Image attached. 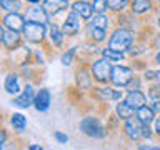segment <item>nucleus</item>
<instances>
[{"instance_id":"obj_2","label":"nucleus","mask_w":160,"mask_h":150,"mask_svg":"<svg viewBox=\"0 0 160 150\" xmlns=\"http://www.w3.org/2000/svg\"><path fill=\"white\" fill-rule=\"evenodd\" d=\"M78 130L80 133H83L87 138L92 140H103L108 137L107 127L102 123V120L97 115H85L78 123Z\"/></svg>"},{"instance_id":"obj_44","label":"nucleus","mask_w":160,"mask_h":150,"mask_svg":"<svg viewBox=\"0 0 160 150\" xmlns=\"http://www.w3.org/2000/svg\"><path fill=\"white\" fill-rule=\"evenodd\" d=\"M28 150H43L42 145H37V143H32V145H28Z\"/></svg>"},{"instance_id":"obj_47","label":"nucleus","mask_w":160,"mask_h":150,"mask_svg":"<svg viewBox=\"0 0 160 150\" xmlns=\"http://www.w3.org/2000/svg\"><path fill=\"white\" fill-rule=\"evenodd\" d=\"M68 2H73V0H68Z\"/></svg>"},{"instance_id":"obj_1","label":"nucleus","mask_w":160,"mask_h":150,"mask_svg":"<svg viewBox=\"0 0 160 150\" xmlns=\"http://www.w3.org/2000/svg\"><path fill=\"white\" fill-rule=\"evenodd\" d=\"M135 40H137V32L135 30H128L123 27H113L110 30L107 47L127 53V50L133 45Z\"/></svg>"},{"instance_id":"obj_38","label":"nucleus","mask_w":160,"mask_h":150,"mask_svg":"<svg viewBox=\"0 0 160 150\" xmlns=\"http://www.w3.org/2000/svg\"><path fill=\"white\" fill-rule=\"evenodd\" d=\"M7 138H8V130L2 127V130H0V148L7 147Z\"/></svg>"},{"instance_id":"obj_4","label":"nucleus","mask_w":160,"mask_h":150,"mask_svg":"<svg viewBox=\"0 0 160 150\" xmlns=\"http://www.w3.org/2000/svg\"><path fill=\"white\" fill-rule=\"evenodd\" d=\"M112 68H113V62L105 57H97L90 60V70H92L93 80L98 85H107L110 83V77H112Z\"/></svg>"},{"instance_id":"obj_25","label":"nucleus","mask_w":160,"mask_h":150,"mask_svg":"<svg viewBox=\"0 0 160 150\" xmlns=\"http://www.w3.org/2000/svg\"><path fill=\"white\" fill-rule=\"evenodd\" d=\"M148 50H152L150 43L142 42V40H135L133 45L127 50V55H128L130 58H138V57H143V55L147 53Z\"/></svg>"},{"instance_id":"obj_23","label":"nucleus","mask_w":160,"mask_h":150,"mask_svg":"<svg viewBox=\"0 0 160 150\" xmlns=\"http://www.w3.org/2000/svg\"><path fill=\"white\" fill-rule=\"evenodd\" d=\"M135 117H137L142 125H153L155 118H157V113L153 112V108L150 107L148 103L142 105L140 108H137V112H135Z\"/></svg>"},{"instance_id":"obj_6","label":"nucleus","mask_w":160,"mask_h":150,"mask_svg":"<svg viewBox=\"0 0 160 150\" xmlns=\"http://www.w3.org/2000/svg\"><path fill=\"white\" fill-rule=\"evenodd\" d=\"M95 85L92 70H90V60H80V63L75 68V87L82 90L83 93H88Z\"/></svg>"},{"instance_id":"obj_33","label":"nucleus","mask_w":160,"mask_h":150,"mask_svg":"<svg viewBox=\"0 0 160 150\" xmlns=\"http://www.w3.org/2000/svg\"><path fill=\"white\" fill-rule=\"evenodd\" d=\"M95 13H110V7H108V0H92Z\"/></svg>"},{"instance_id":"obj_43","label":"nucleus","mask_w":160,"mask_h":150,"mask_svg":"<svg viewBox=\"0 0 160 150\" xmlns=\"http://www.w3.org/2000/svg\"><path fill=\"white\" fill-rule=\"evenodd\" d=\"M152 60H153V63H157L158 67H160V50H155V53H153Z\"/></svg>"},{"instance_id":"obj_12","label":"nucleus","mask_w":160,"mask_h":150,"mask_svg":"<svg viewBox=\"0 0 160 150\" xmlns=\"http://www.w3.org/2000/svg\"><path fill=\"white\" fill-rule=\"evenodd\" d=\"M35 95H37V92H35V88H33V83L25 82L22 92H20L18 95H13L12 105H13V107H17V108H28V107H33Z\"/></svg>"},{"instance_id":"obj_18","label":"nucleus","mask_w":160,"mask_h":150,"mask_svg":"<svg viewBox=\"0 0 160 150\" xmlns=\"http://www.w3.org/2000/svg\"><path fill=\"white\" fill-rule=\"evenodd\" d=\"M67 38L68 37L65 35V32L62 30V27H60L58 23H50L48 25V38H47V42L52 45L55 50H62Z\"/></svg>"},{"instance_id":"obj_11","label":"nucleus","mask_w":160,"mask_h":150,"mask_svg":"<svg viewBox=\"0 0 160 150\" xmlns=\"http://www.w3.org/2000/svg\"><path fill=\"white\" fill-rule=\"evenodd\" d=\"M112 17H113V27H123L128 30H135V32H138L142 28V25L145 23L142 18L133 15L130 10H125L122 13H115Z\"/></svg>"},{"instance_id":"obj_42","label":"nucleus","mask_w":160,"mask_h":150,"mask_svg":"<svg viewBox=\"0 0 160 150\" xmlns=\"http://www.w3.org/2000/svg\"><path fill=\"white\" fill-rule=\"evenodd\" d=\"M153 132H155V138L160 140V113L157 115V118L153 122Z\"/></svg>"},{"instance_id":"obj_16","label":"nucleus","mask_w":160,"mask_h":150,"mask_svg":"<svg viewBox=\"0 0 160 150\" xmlns=\"http://www.w3.org/2000/svg\"><path fill=\"white\" fill-rule=\"evenodd\" d=\"M85 38L90 40V42L97 43V45H103L108 42V35H110V30H105V28H100V27H95L92 23H85Z\"/></svg>"},{"instance_id":"obj_37","label":"nucleus","mask_w":160,"mask_h":150,"mask_svg":"<svg viewBox=\"0 0 160 150\" xmlns=\"http://www.w3.org/2000/svg\"><path fill=\"white\" fill-rule=\"evenodd\" d=\"M53 138L57 140V143H60V145H65V143L68 142V135L63 133V132H60V130L53 132Z\"/></svg>"},{"instance_id":"obj_35","label":"nucleus","mask_w":160,"mask_h":150,"mask_svg":"<svg viewBox=\"0 0 160 150\" xmlns=\"http://www.w3.org/2000/svg\"><path fill=\"white\" fill-rule=\"evenodd\" d=\"M142 77H143V80H145L147 83H150V82H155V80H157V77H158V70L145 68L143 72H142Z\"/></svg>"},{"instance_id":"obj_36","label":"nucleus","mask_w":160,"mask_h":150,"mask_svg":"<svg viewBox=\"0 0 160 150\" xmlns=\"http://www.w3.org/2000/svg\"><path fill=\"white\" fill-rule=\"evenodd\" d=\"M142 138H145V140L155 138V132H153V128L150 127V125H143V128H142Z\"/></svg>"},{"instance_id":"obj_31","label":"nucleus","mask_w":160,"mask_h":150,"mask_svg":"<svg viewBox=\"0 0 160 150\" xmlns=\"http://www.w3.org/2000/svg\"><path fill=\"white\" fill-rule=\"evenodd\" d=\"M108 7H110V13H122L125 10H128L130 7V0H108Z\"/></svg>"},{"instance_id":"obj_9","label":"nucleus","mask_w":160,"mask_h":150,"mask_svg":"<svg viewBox=\"0 0 160 150\" xmlns=\"http://www.w3.org/2000/svg\"><path fill=\"white\" fill-rule=\"evenodd\" d=\"M142 128L143 125L142 122L137 118V117H132V118H127L123 120V125H122V137L127 140V142H132V143H137L142 140Z\"/></svg>"},{"instance_id":"obj_13","label":"nucleus","mask_w":160,"mask_h":150,"mask_svg":"<svg viewBox=\"0 0 160 150\" xmlns=\"http://www.w3.org/2000/svg\"><path fill=\"white\" fill-rule=\"evenodd\" d=\"M25 18L27 22H38V23H45V25H50L52 22V17L48 15V12L43 8L42 3H30V7L25 8Z\"/></svg>"},{"instance_id":"obj_19","label":"nucleus","mask_w":160,"mask_h":150,"mask_svg":"<svg viewBox=\"0 0 160 150\" xmlns=\"http://www.w3.org/2000/svg\"><path fill=\"white\" fill-rule=\"evenodd\" d=\"M50 105H52V93H50V90L45 87H40L37 90V95H35V100H33V108L37 112L43 113L50 108Z\"/></svg>"},{"instance_id":"obj_5","label":"nucleus","mask_w":160,"mask_h":150,"mask_svg":"<svg viewBox=\"0 0 160 150\" xmlns=\"http://www.w3.org/2000/svg\"><path fill=\"white\" fill-rule=\"evenodd\" d=\"M22 35H23L25 42L42 47L48 38V25L38 23V22H27L22 30Z\"/></svg>"},{"instance_id":"obj_27","label":"nucleus","mask_w":160,"mask_h":150,"mask_svg":"<svg viewBox=\"0 0 160 150\" xmlns=\"http://www.w3.org/2000/svg\"><path fill=\"white\" fill-rule=\"evenodd\" d=\"M78 50H80V47H70V48L65 50V52L60 55V62H62V65H65V67L73 65L75 60L78 58Z\"/></svg>"},{"instance_id":"obj_28","label":"nucleus","mask_w":160,"mask_h":150,"mask_svg":"<svg viewBox=\"0 0 160 150\" xmlns=\"http://www.w3.org/2000/svg\"><path fill=\"white\" fill-rule=\"evenodd\" d=\"M100 55L108 60H112V62H122V60L127 58V53L125 52H118V50H113L110 47H103L100 48Z\"/></svg>"},{"instance_id":"obj_32","label":"nucleus","mask_w":160,"mask_h":150,"mask_svg":"<svg viewBox=\"0 0 160 150\" xmlns=\"http://www.w3.org/2000/svg\"><path fill=\"white\" fill-rule=\"evenodd\" d=\"M147 97H148V100L160 97V82H158V80L148 83V87H147Z\"/></svg>"},{"instance_id":"obj_7","label":"nucleus","mask_w":160,"mask_h":150,"mask_svg":"<svg viewBox=\"0 0 160 150\" xmlns=\"http://www.w3.org/2000/svg\"><path fill=\"white\" fill-rule=\"evenodd\" d=\"M0 42H2V47L5 52L12 53L23 47L25 38H23L22 32H15V30L7 28L5 25H0Z\"/></svg>"},{"instance_id":"obj_29","label":"nucleus","mask_w":160,"mask_h":150,"mask_svg":"<svg viewBox=\"0 0 160 150\" xmlns=\"http://www.w3.org/2000/svg\"><path fill=\"white\" fill-rule=\"evenodd\" d=\"M120 122L122 120L118 118V115L117 113H110L108 117H107V123H105V127H107V132H108V137L110 135H113V133H117L118 130H122V127H120Z\"/></svg>"},{"instance_id":"obj_10","label":"nucleus","mask_w":160,"mask_h":150,"mask_svg":"<svg viewBox=\"0 0 160 150\" xmlns=\"http://www.w3.org/2000/svg\"><path fill=\"white\" fill-rule=\"evenodd\" d=\"M60 27H62V30L65 32V35H67L68 38H72V37H77V35L85 28V23H83V18L80 17V15H77L73 10H70V12H67V15H65V18H63V22Z\"/></svg>"},{"instance_id":"obj_30","label":"nucleus","mask_w":160,"mask_h":150,"mask_svg":"<svg viewBox=\"0 0 160 150\" xmlns=\"http://www.w3.org/2000/svg\"><path fill=\"white\" fill-rule=\"evenodd\" d=\"M0 8L3 12H20L23 10V0H0Z\"/></svg>"},{"instance_id":"obj_3","label":"nucleus","mask_w":160,"mask_h":150,"mask_svg":"<svg viewBox=\"0 0 160 150\" xmlns=\"http://www.w3.org/2000/svg\"><path fill=\"white\" fill-rule=\"evenodd\" d=\"M90 98H93V102H98V103H112V102H118L122 100L125 95H123V90H118L117 87H113L112 83H107V85H98L95 83L92 90L87 93Z\"/></svg>"},{"instance_id":"obj_8","label":"nucleus","mask_w":160,"mask_h":150,"mask_svg":"<svg viewBox=\"0 0 160 150\" xmlns=\"http://www.w3.org/2000/svg\"><path fill=\"white\" fill-rule=\"evenodd\" d=\"M135 73H137V70L132 65H113L110 83L117 88H125L130 83V80L135 77Z\"/></svg>"},{"instance_id":"obj_48","label":"nucleus","mask_w":160,"mask_h":150,"mask_svg":"<svg viewBox=\"0 0 160 150\" xmlns=\"http://www.w3.org/2000/svg\"><path fill=\"white\" fill-rule=\"evenodd\" d=\"M90 2H92V0H90Z\"/></svg>"},{"instance_id":"obj_17","label":"nucleus","mask_w":160,"mask_h":150,"mask_svg":"<svg viewBox=\"0 0 160 150\" xmlns=\"http://www.w3.org/2000/svg\"><path fill=\"white\" fill-rule=\"evenodd\" d=\"M20 78H22L20 72H18V70H13V68L10 70L7 75H5V78H3V88H5V92H7L8 95H18L23 90Z\"/></svg>"},{"instance_id":"obj_20","label":"nucleus","mask_w":160,"mask_h":150,"mask_svg":"<svg viewBox=\"0 0 160 150\" xmlns=\"http://www.w3.org/2000/svg\"><path fill=\"white\" fill-rule=\"evenodd\" d=\"M70 10H73L77 15H80L83 20H90L95 15L93 3L90 0H73L70 3Z\"/></svg>"},{"instance_id":"obj_22","label":"nucleus","mask_w":160,"mask_h":150,"mask_svg":"<svg viewBox=\"0 0 160 150\" xmlns=\"http://www.w3.org/2000/svg\"><path fill=\"white\" fill-rule=\"evenodd\" d=\"M123 100L127 103H130L135 110H137V108L142 107V105L147 103L148 97H147V93H145V92H142V90H128V92L125 93Z\"/></svg>"},{"instance_id":"obj_15","label":"nucleus","mask_w":160,"mask_h":150,"mask_svg":"<svg viewBox=\"0 0 160 150\" xmlns=\"http://www.w3.org/2000/svg\"><path fill=\"white\" fill-rule=\"evenodd\" d=\"M25 23H27V18L20 12H3L2 15V25L10 30H15V32H22Z\"/></svg>"},{"instance_id":"obj_45","label":"nucleus","mask_w":160,"mask_h":150,"mask_svg":"<svg viewBox=\"0 0 160 150\" xmlns=\"http://www.w3.org/2000/svg\"><path fill=\"white\" fill-rule=\"evenodd\" d=\"M157 80H158V82H160V68H158V77H157Z\"/></svg>"},{"instance_id":"obj_34","label":"nucleus","mask_w":160,"mask_h":150,"mask_svg":"<svg viewBox=\"0 0 160 150\" xmlns=\"http://www.w3.org/2000/svg\"><path fill=\"white\" fill-rule=\"evenodd\" d=\"M142 82H143V77H140V75L135 73V77L130 80V83L125 87V90H142Z\"/></svg>"},{"instance_id":"obj_14","label":"nucleus","mask_w":160,"mask_h":150,"mask_svg":"<svg viewBox=\"0 0 160 150\" xmlns=\"http://www.w3.org/2000/svg\"><path fill=\"white\" fill-rule=\"evenodd\" d=\"M155 8H157V2L155 0H130V7H128L130 12L140 18L152 15Z\"/></svg>"},{"instance_id":"obj_41","label":"nucleus","mask_w":160,"mask_h":150,"mask_svg":"<svg viewBox=\"0 0 160 150\" xmlns=\"http://www.w3.org/2000/svg\"><path fill=\"white\" fill-rule=\"evenodd\" d=\"M152 17H153V20H152V23L155 25V27H158V28H160V7H157V8L153 10Z\"/></svg>"},{"instance_id":"obj_26","label":"nucleus","mask_w":160,"mask_h":150,"mask_svg":"<svg viewBox=\"0 0 160 150\" xmlns=\"http://www.w3.org/2000/svg\"><path fill=\"white\" fill-rule=\"evenodd\" d=\"M10 125H12L15 133H23L27 128V117L20 112H13L10 115Z\"/></svg>"},{"instance_id":"obj_21","label":"nucleus","mask_w":160,"mask_h":150,"mask_svg":"<svg viewBox=\"0 0 160 150\" xmlns=\"http://www.w3.org/2000/svg\"><path fill=\"white\" fill-rule=\"evenodd\" d=\"M42 5L52 18H55L58 13H67V10L70 8L68 0H42Z\"/></svg>"},{"instance_id":"obj_40","label":"nucleus","mask_w":160,"mask_h":150,"mask_svg":"<svg viewBox=\"0 0 160 150\" xmlns=\"http://www.w3.org/2000/svg\"><path fill=\"white\" fill-rule=\"evenodd\" d=\"M148 105L153 108V112L157 113V115L160 113V97H158V98H150V100H148Z\"/></svg>"},{"instance_id":"obj_39","label":"nucleus","mask_w":160,"mask_h":150,"mask_svg":"<svg viewBox=\"0 0 160 150\" xmlns=\"http://www.w3.org/2000/svg\"><path fill=\"white\" fill-rule=\"evenodd\" d=\"M150 47H152V50H160V30L155 32L152 42H150Z\"/></svg>"},{"instance_id":"obj_46","label":"nucleus","mask_w":160,"mask_h":150,"mask_svg":"<svg viewBox=\"0 0 160 150\" xmlns=\"http://www.w3.org/2000/svg\"><path fill=\"white\" fill-rule=\"evenodd\" d=\"M155 2H157V7H160V0H155Z\"/></svg>"},{"instance_id":"obj_24","label":"nucleus","mask_w":160,"mask_h":150,"mask_svg":"<svg viewBox=\"0 0 160 150\" xmlns=\"http://www.w3.org/2000/svg\"><path fill=\"white\" fill-rule=\"evenodd\" d=\"M113 112L118 115V118L122 120H127V118H132V117H135V110L130 103H127L125 100L122 98V100H118V102H115V107H113Z\"/></svg>"}]
</instances>
